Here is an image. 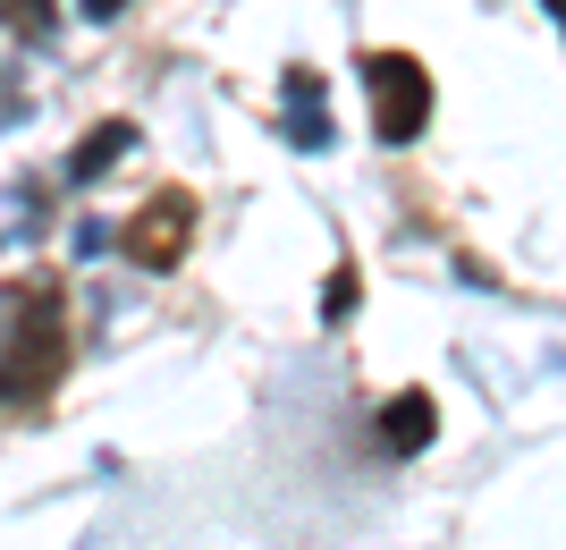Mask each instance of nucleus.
<instances>
[{
	"label": "nucleus",
	"mask_w": 566,
	"mask_h": 550,
	"mask_svg": "<svg viewBox=\"0 0 566 550\" xmlns=\"http://www.w3.org/2000/svg\"><path fill=\"white\" fill-rule=\"evenodd\" d=\"M423 440H431V398H423V390H406V398H389V407H380V449L415 457Z\"/></svg>",
	"instance_id": "39448f33"
},
{
	"label": "nucleus",
	"mask_w": 566,
	"mask_h": 550,
	"mask_svg": "<svg viewBox=\"0 0 566 550\" xmlns=\"http://www.w3.org/2000/svg\"><path fill=\"white\" fill-rule=\"evenodd\" d=\"M187 238H195V204H187L178 187H161L136 220H127V229H118L127 263H144V271H169L178 255H187Z\"/></svg>",
	"instance_id": "7ed1b4c3"
},
{
	"label": "nucleus",
	"mask_w": 566,
	"mask_h": 550,
	"mask_svg": "<svg viewBox=\"0 0 566 550\" xmlns=\"http://www.w3.org/2000/svg\"><path fill=\"white\" fill-rule=\"evenodd\" d=\"M287 136L305 144V153L338 144V120L322 111V76H313V69H287Z\"/></svg>",
	"instance_id": "20e7f679"
},
{
	"label": "nucleus",
	"mask_w": 566,
	"mask_h": 550,
	"mask_svg": "<svg viewBox=\"0 0 566 550\" xmlns=\"http://www.w3.org/2000/svg\"><path fill=\"white\" fill-rule=\"evenodd\" d=\"M364 85H373V127L380 144H415L431 127V76L406 51H364Z\"/></svg>",
	"instance_id": "f03ea898"
},
{
	"label": "nucleus",
	"mask_w": 566,
	"mask_h": 550,
	"mask_svg": "<svg viewBox=\"0 0 566 550\" xmlns=\"http://www.w3.org/2000/svg\"><path fill=\"white\" fill-rule=\"evenodd\" d=\"M76 9H85V18H118V9H127V0H76Z\"/></svg>",
	"instance_id": "6e6552de"
},
{
	"label": "nucleus",
	"mask_w": 566,
	"mask_h": 550,
	"mask_svg": "<svg viewBox=\"0 0 566 550\" xmlns=\"http://www.w3.org/2000/svg\"><path fill=\"white\" fill-rule=\"evenodd\" d=\"M0 25L34 43V34H51V0H0Z\"/></svg>",
	"instance_id": "0eeeda50"
},
{
	"label": "nucleus",
	"mask_w": 566,
	"mask_h": 550,
	"mask_svg": "<svg viewBox=\"0 0 566 550\" xmlns=\"http://www.w3.org/2000/svg\"><path fill=\"white\" fill-rule=\"evenodd\" d=\"M69 373V297L60 280L0 288V407H34Z\"/></svg>",
	"instance_id": "f257e3e1"
},
{
	"label": "nucleus",
	"mask_w": 566,
	"mask_h": 550,
	"mask_svg": "<svg viewBox=\"0 0 566 550\" xmlns=\"http://www.w3.org/2000/svg\"><path fill=\"white\" fill-rule=\"evenodd\" d=\"M118 153H136V127H127V120H102L94 136H85V144L69 153V178H76V187H94V178L118 162Z\"/></svg>",
	"instance_id": "423d86ee"
}]
</instances>
